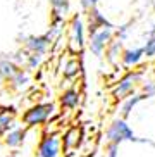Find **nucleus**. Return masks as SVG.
I'll use <instances>...</instances> for the list:
<instances>
[{
    "label": "nucleus",
    "mask_w": 155,
    "mask_h": 157,
    "mask_svg": "<svg viewBox=\"0 0 155 157\" xmlns=\"http://www.w3.org/2000/svg\"><path fill=\"white\" fill-rule=\"evenodd\" d=\"M55 116H57V105L54 102H35L23 111V114L19 116V121L28 129H33L45 126Z\"/></svg>",
    "instance_id": "obj_1"
},
{
    "label": "nucleus",
    "mask_w": 155,
    "mask_h": 157,
    "mask_svg": "<svg viewBox=\"0 0 155 157\" xmlns=\"http://www.w3.org/2000/svg\"><path fill=\"white\" fill-rule=\"evenodd\" d=\"M105 143H114V145H121L124 142H133V143H150L146 138H140L133 128L129 126L128 119H124L121 116L114 117L110 121L104 133Z\"/></svg>",
    "instance_id": "obj_2"
},
{
    "label": "nucleus",
    "mask_w": 155,
    "mask_h": 157,
    "mask_svg": "<svg viewBox=\"0 0 155 157\" xmlns=\"http://www.w3.org/2000/svg\"><path fill=\"white\" fill-rule=\"evenodd\" d=\"M66 35H67V50L74 56H83V52L86 50L88 33L85 17L81 14H73L67 19Z\"/></svg>",
    "instance_id": "obj_3"
},
{
    "label": "nucleus",
    "mask_w": 155,
    "mask_h": 157,
    "mask_svg": "<svg viewBox=\"0 0 155 157\" xmlns=\"http://www.w3.org/2000/svg\"><path fill=\"white\" fill-rule=\"evenodd\" d=\"M145 78H146V74L143 69H138V67L136 69H128L117 81H115L112 90H110L112 98H114L115 102H121L126 97L133 95V93L140 92V86H142Z\"/></svg>",
    "instance_id": "obj_4"
},
{
    "label": "nucleus",
    "mask_w": 155,
    "mask_h": 157,
    "mask_svg": "<svg viewBox=\"0 0 155 157\" xmlns=\"http://www.w3.org/2000/svg\"><path fill=\"white\" fill-rule=\"evenodd\" d=\"M62 138L57 131H45L36 145V157H60Z\"/></svg>",
    "instance_id": "obj_5"
},
{
    "label": "nucleus",
    "mask_w": 155,
    "mask_h": 157,
    "mask_svg": "<svg viewBox=\"0 0 155 157\" xmlns=\"http://www.w3.org/2000/svg\"><path fill=\"white\" fill-rule=\"evenodd\" d=\"M114 29H115V26H107V28H102L88 36L86 48L90 50L91 56L98 57V59L104 57L107 45L114 40Z\"/></svg>",
    "instance_id": "obj_6"
},
{
    "label": "nucleus",
    "mask_w": 155,
    "mask_h": 157,
    "mask_svg": "<svg viewBox=\"0 0 155 157\" xmlns=\"http://www.w3.org/2000/svg\"><path fill=\"white\" fill-rule=\"evenodd\" d=\"M60 138H62V154L71 155L73 152H78L83 147V143L86 142L85 128L81 124H71L60 135Z\"/></svg>",
    "instance_id": "obj_7"
},
{
    "label": "nucleus",
    "mask_w": 155,
    "mask_h": 157,
    "mask_svg": "<svg viewBox=\"0 0 155 157\" xmlns=\"http://www.w3.org/2000/svg\"><path fill=\"white\" fill-rule=\"evenodd\" d=\"M21 43H23V47L28 52L40 54V56H47L52 50V47H54V42L47 36L45 33L43 35H24Z\"/></svg>",
    "instance_id": "obj_8"
},
{
    "label": "nucleus",
    "mask_w": 155,
    "mask_h": 157,
    "mask_svg": "<svg viewBox=\"0 0 155 157\" xmlns=\"http://www.w3.org/2000/svg\"><path fill=\"white\" fill-rule=\"evenodd\" d=\"M145 60V52H143V45H129L124 47L123 54H121V66L124 69H136L143 64Z\"/></svg>",
    "instance_id": "obj_9"
},
{
    "label": "nucleus",
    "mask_w": 155,
    "mask_h": 157,
    "mask_svg": "<svg viewBox=\"0 0 155 157\" xmlns=\"http://www.w3.org/2000/svg\"><path fill=\"white\" fill-rule=\"evenodd\" d=\"M29 85H31V73H29L26 67H19V69L7 79V92L23 93L29 88Z\"/></svg>",
    "instance_id": "obj_10"
},
{
    "label": "nucleus",
    "mask_w": 155,
    "mask_h": 157,
    "mask_svg": "<svg viewBox=\"0 0 155 157\" xmlns=\"http://www.w3.org/2000/svg\"><path fill=\"white\" fill-rule=\"evenodd\" d=\"M85 24H86L88 36H90V35H93L95 31H98V29H102V28L114 26L109 19L105 17V14H102L100 10H98V7L90 9V10H86V12H85Z\"/></svg>",
    "instance_id": "obj_11"
},
{
    "label": "nucleus",
    "mask_w": 155,
    "mask_h": 157,
    "mask_svg": "<svg viewBox=\"0 0 155 157\" xmlns=\"http://www.w3.org/2000/svg\"><path fill=\"white\" fill-rule=\"evenodd\" d=\"M28 131L29 129L26 128V126L23 124H16L12 129H9L7 133L2 136V140H4V145L7 148H12V150H17V148H21L26 143V136H28Z\"/></svg>",
    "instance_id": "obj_12"
},
{
    "label": "nucleus",
    "mask_w": 155,
    "mask_h": 157,
    "mask_svg": "<svg viewBox=\"0 0 155 157\" xmlns=\"http://www.w3.org/2000/svg\"><path fill=\"white\" fill-rule=\"evenodd\" d=\"M81 92L76 86H69L59 95V107L62 111H74L81 105Z\"/></svg>",
    "instance_id": "obj_13"
},
{
    "label": "nucleus",
    "mask_w": 155,
    "mask_h": 157,
    "mask_svg": "<svg viewBox=\"0 0 155 157\" xmlns=\"http://www.w3.org/2000/svg\"><path fill=\"white\" fill-rule=\"evenodd\" d=\"M60 73H62V78H64L66 81H74V79H78L83 74L81 56H74V54H71V57L66 59V62H64V66H62Z\"/></svg>",
    "instance_id": "obj_14"
},
{
    "label": "nucleus",
    "mask_w": 155,
    "mask_h": 157,
    "mask_svg": "<svg viewBox=\"0 0 155 157\" xmlns=\"http://www.w3.org/2000/svg\"><path fill=\"white\" fill-rule=\"evenodd\" d=\"M145 100H148V97H146L145 93H142V92H136V93H133V95H129V97H126L124 100L119 102V107H117L119 116L124 117V119H128L129 116L133 114V111H134V109Z\"/></svg>",
    "instance_id": "obj_15"
},
{
    "label": "nucleus",
    "mask_w": 155,
    "mask_h": 157,
    "mask_svg": "<svg viewBox=\"0 0 155 157\" xmlns=\"http://www.w3.org/2000/svg\"><path fill=\"white\" fill-rule=\"evenodd\" d=\"M19 114L12 105H0V138L17 124Z\"/></svg>",
    "instance_id": "obj_16"
},
{
    "label": "nucleus",
    "mask_w": 155,
    "mask_h": 157,
    "mask_svg": "<svg viewBox=\"0 0 155 157\" xmlns=\"http://www.w3.org/2000/svg\"><path fill=\"white\" fill-rule=\"evenodd\" d=\"M48 5H50V19L67 21L71 17V0H48Z\"/></svg>",
    "instance_id": "obj_17"
},
{
    "label": "nucleus",
    "mask_w": 155,
    "mask_h": 157,
    "mask_svg": "<svg viewBox=\"0 0 155 157\" xmlns=\"http://www.w3.org/2000/svg\"><path fill=\"white\" fill-rule=\"evenodd\" d=\"M124 50V42H121L119 38H114L112 42L107 45V48H105V60L109 62L110 66H114V67H117L119 64H121V54H123Z\"/></svg>",
    "instance_id": "obj_18"
},
{
    "label": "nucleus",
    "mask_w": 155,
    "mask_h": 157,
    "mask_svg": "<svg viewBox=\"0 0 155 157\" xmlns=\"http://www.w3.org/2000/svg\"><path fill=\"white\" fill-rule=\"evenodd\" d=\"M19 67H21V66L16 64V62L10 59V56H0V74H2L5 79H9Z\"/></svg>",
    "instance_id": "obj_19"
},
{
    "label": "nucleus",
    "mask_w": 155,
    "mask_h": 157,
    "mask_svg": "<svg viewBox=\"0 0 155 157\" xmlns=\"http://www.w3.org/2000/svg\"><path fill=\"white\" fill-rule=\"evenodd\" d=\"M43 60H45V56H40V54H31V52H28L26 62H24V67H26L29 73H31V71H36V69H40V67H41Z\"/></svg>",
    "instance_id": "obj_20"
},
{
    "label": "nucleus",
    "mask_w": 155,
    "mask_h": 157,
    "mask_svg": "<svg viewBox=\"0 0 155 157\" xmlns=\"http://www.w3.org/2000/svg\"><path fill=\"white\" fill-rule=\"evenodd\" d=\"M143 52H145V59L146 60H153L155 59V35H152V36H145V42H143Z\"/></svg>",
    "instance_id": "obj_21"
},
{
    "label": "nucleus",
    "mask_w": 155,
    "mask_h": 157,
    "mask_svg": "<svg viewBox=\"0 0 155 157\" xmlns=\"http://www.w3.org/2000/svg\"><path fill=\"white\" fill-rule=\"evenodd\" d=\"M140 92L145 93L148 98H155V78H145L143 79Z\"/></svg>",
    "instance_id": "obj_22"
},
{
    "label": "nucleus",
    "mask_w": 155,
    "mask_h": 157,
    "mask_svg": "<svg viewBox=\"0 0 155 157\" xmlns=\"http://www.w3.org/2000/svg\"><path fill=\"white\" fill-rule=\"evenodd\" d=\"M131 35V24H121L114 29V38H119L121 42H126Z\"/></svg>",
    "instance_id": "obj_23"
},
{
    "label": "nucleus",
    "mask_w": 155,
    "mask_h": 157,
    "mask_svg": "<svg viewBox=\"0 0 155 157\" xmlns=\"http://www.w3.org/2000/svg\"><path fill=\"white\" fill-rule=\"evenodd\" d=\"M78 4H79V7H81L83 12H86V10H90V9L98 7L100 0H78Z\"/></svg>",
    "instance_id": "obj_24"
},
{
    "label": "nucleus",
    "mask_w": 155,
    "mask_h": 157,
    "mask_svg": "<svg viewBox=\"0 0 155 157\" xmlns=\"http://www.w3.org/2000/svg\"><path fill=\"white\" fill-rule=\"evenodd\" d=\"M102 157H119V145L107 143V145H105V152Z\"/></svg>",
    "instance_id": "obj_25"
},
{
    "label": "nucleus",
    "mask_w": 155,
    "mask_h": 157,
    "mask_svg": "<svg viewBox=\"0 0 155 157\" xmlns=\"http://www.w3.org/2000/svg\"><path fill=\"white\" fill-rule=\"evenodd\" d=\"M5 92H7V79L0 74V97H2Z\"/></svg>",
    "instance_id": "obj_26"
},
{
    "label": "nucleus",
    "mask_w": 155,
    "mask_h": 157,
    "mask_svg": "<svg viewBox=\"0 0 155 157\" xmlns=\"http://www.w3.org/2000/svg\"><path fill=\"white\" fill-rule=\"evenodd\" d=\"M152 35H155V21L152 23V26H150V29L145 33V36H152Z\"/></svg>",
    "instance_id": "obj_27"
},
{
    "label": "nucleus",
    "mask_w": 155,
    "mask_h": 157,
    "mask_svg": "<svg viewBox=\"0 0 155 157\" xmlns=\"http://www.w3.org/2000/svg\"><path fill=\"white\" fill-rule=\"evenodd\" d=\"M5 157H19V155H17V154H16V152H10L9 155H5Z\"/></svg>",
    "instance_id": "obj_28"
}]
</instances>
